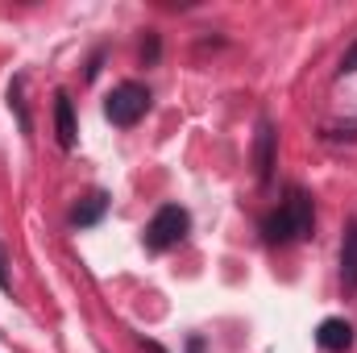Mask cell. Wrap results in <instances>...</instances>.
Here are the masks:
<instances>
[{
	"label": "cell",
	"instance_id": "8",
	"mask_svg": "<svg viewBox=\"0 0 357 353\" xmlns=\"http://www.w3.org/2000/svg\"><path fill=\"white\" fill-rule=\"evenodd\" d=\"M104 208H108V195H104V191H91L88 200L71 212V220H75V225H96V220L104 216Z\"/></svg>",
	"mask_w": 357,
	"mask_h": 353
},
{
	"label": "cell",
	"instance_id": "5",
	"mask_svg": "<svg viewBox=\"0 0 357 353\" xmlns=\"http://www.w3.org/2000/svg\"><path fill=\"white\" fill-rule=\"evenodd\" d=\"M341 287L357 291V220H349L345 241H341Z\"/></svg>",
	"mask_w": 357,
	"mask_h": 353
},
{
	"label": "cell",
	"instance_id": "10",
	"mask_svg": "<svg viewBox=\"0 0 357 353\" xmlns=\"http://www.w3.org/2000/svg\"><path fill=\"white\" fill-rule=\"evenodd\" d=\"M0 291H13V278H8V258L0 250Z\"/></svg>",
	"mask_w": 357,
	"mask_h": 353
},
{
	"label": "cell",
	"instance_id": "2",
	"mask_svg": "<svg viewBox=\"0 0 357 353\" xmlns=\"http://www.w3.org/2000/svg\"><path fill=\"white\" fill-rule=\"evenodd\" d=\"M187 225H191V216H187L178 204L158 208V212H154V220L146 225V250H154V254H167V250H175L178 241L187 237Z\"/></svg>",
	"mask_w": 357,
	"mask_h": 353
},
{
	"label": "cell",
	"instance_id": "9",
	"mask_svg": "<svg viewBox=\"0 0 357 353\" xmlns=\"http://www.w3.org/2000/svg\"><path fill=\"white\" fill-rule=\"evenodd\" d=\"M354 71H357V42H354V50L341 59V75H354Z\"/></svg>",
	"mask_w": 357,
	"mask_h": 353
},
{
	"label": "cell",
	"instance_id": "6",
	"mask_svg": "<svg viewBox=\"0 0 357 353\" xmlns=\"http://www.w3.org/2000/svg\"><path fill=\"white\" fill-rule=\"evenodd\" d=\"M54 125H59V142L71 150L75 146V112H71V96L67 91L54 96Z\"/></svg>",
	"mask_w": 357,
	"mask_h": 353
},
{
	"label": "cell",
	"instance_id": "7",
	"mask_svg": "<svg viewBox=\"0 0 357 353\" xmlns=\"http://www.w3.org/2000/svg\"><path fill=\"white\" fill-rule=\"evenodd\" d=\"M274 142H278V133L262 121V129H258V175H262V183H266L270 171H274Z\"/></svg>",
	"mask_w": 357,
	"mask_h": 353
},
{
	"label": "cell",
	"instance_id": "4",
	"mask_svg": "<svg viewBox=\"0 0 357 353\" xmlns=\"http://www.w3.org/2000/svg\"><path fill=\"white\" fill-rule=\"evenodd\" d=\"M316 341H320V350H328V353H349L354 350V324L341 320V316H333V320L320 324Z\"/></svg>",
	"mask_w": 357,
	"mask_h": 353
},
{
	"label": "cell",
	"instance_id": "3",
	"mask_svg": "<svg viewBox=\"0 0 357 353\" xmlns=\"http://www.w3.org/2000/svg\"><path fill=\"white\" fill-rule=\"evenodd\" d=\"M146 112H150V91L142 88V84H121V88H112L108 104H104V117H108L112 125H121V129L137 125Z\"/></svg>",
	"mask_w": 357,
	"mask_h": 353
},
{
	"label": "cell",
	"instance_id": "1",
	"mask_svg": "<svg viewBox=\"0 0 357 353\" xmlns=\"http://www.w3.org/2000/svg\"><path fill=\"white\" fill-rule=\"evenodd\" d=\"M312 225H316V212H312L307 191L291 187V191H287V200H282L266 220H262V233H266L270 246H291V241L312 237Z\"/></svg>",
	"mask_w": 357,
	"mask_h": 353
}]
</instances>
